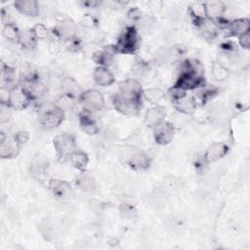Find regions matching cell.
I'll use <instances>...</instances> for the list:
<instances>
[{
    "mask_svg": "<svg viewBox=\"0 0 250 250\" xmlns=\"http://www.w3.org/2000/svg\"><path fill=\"white\" fill-rule=\"evenodd\" d=\"M121 160L135 170H146L150 165V158L148 155L142 150L133 146H124L120 151Z\"/></svg>",
    "mask_w": 250,
    "mask_h": 250,
    "instance_id": "obj_1",
    "label": "cell"
},
{
    "mask_svg": "<svg viewBox=\"0 0 250 250\" xmlns=\"http://www.w3.org/2000/svg\"><path fill=\"white\" fill-rule=\"evenodd\" d=\"M53 145L55 147L57 160L59 162L67 160L70 154L78 149L73 136L66 133L56 136L53 141Z\"/></svg>",
    "mask_w": 250,
    "mask_h": 250,
    "instance_id": "obj_2",
    "label": "cell"
},
{
    "mask_svg": "<svg viewBox=\"0 0 250 250\" xmlns=\"http://www.w3.org/2000/svg\"><path fill=\"white\" fill-rule=\"evenodd\" d=\"M139 46L138 31L134 26H128L119 36L116 45L114 46L117 53L133 54Z\"/></svg>",
    "mask_w": 250,
    "mask_h": 250,
    "instance_id": "obj_3",
    "label": "cell"
},
{
    "mask_svg": "<svg viewBox=\"0 0 250 250\" xmlns=\"http://www.w3.org/2000/svg\"><path fill=\"white\" fill-rule=\"evenodd\" d=\"M143 89L141 83L133 78H128L119 83L117 94L125 100L142 103Z\"/></svg>",
    "mask_w": 250,
    "mask_h": 250,
    "instance_id": "obj_4",
    "label": "cell"
},
{
    "mask_svg": "<svg viewBox=\"0 0 250 250\" xmlns=\"http://www.w3.org/2000/svg\"><path fill=\"white\" fill-rule=\"evenodd\" d=\"M33 101L31 97L28 95L26 90L22 85H14L12 88H10V97H9V103L8 105L12 109H24L27 107L30 104V102Z\"/></svg>",
    "mask_w": 250,
    "mask_h": 250,
    "instance_id": "obj_5",
    "label": "cell"
},
{
    "mask_svg": "<svg viewBox=\"0 0 250 250\" xmlns=\"http://www.w3.org/2000/svg\"><path fill=\"white\" fill-rule=\"evenodd\" d=\"M53 33L58 40L65 43L77 36V25L72 20L65 19L55 25Z\"/></svg>",
    "mask_w": 250,
    "mask_h": 250,
    "instance_id": "obj_6",
    "label": "cell"
},
{
    "mask_svg": "<svg viewBox=\"0 0 250 250\" xmlns=\"http://www.w3.org/2000/svg\"><path fill=\"white\" fill-rule=\"evenodd\" d=\"M202 86H204V77L197 76L188 71H181L179 77L173 85V87L182 89L186 92L189 90H195Z\"/></svg>",
    "mask_w": 250,
    "mask_h": 250,
    "instance_id": "obj_7",
    "label": "cell"
},
{
    "mask_svg": "<svg viewBox=\"0 0 250 250\" xmlns=\"http://www.w3.org/2000/svg\"><path fill=\"white\" fill-rule=\"evenodd\" d=\"M153 138L156 144L160 146H166L171 143L175 135L174 126L166 120H163L156 124L153 128Z\"/></svg>",
    "mask_w": 250,
    "mask_h": 250,
    "instance_id": "obj_8",
    "label": "cell"
},
{
    "mask_svg": "<svg viewBox=\"0 0 250 250\" xmlns=\"http://www.w3.org/2000/svg\"><path fill=\"white\" fill-rule=\"evenodd\" d=\"M81 103L84 104L86 109L89 110H101L104 105V98L98 90L90 89L84 91L79 96Z\"/></svg>",
    "mask_w": 250,
    "mask_h": 250,
    "instance_id": "obj_9",
    "label": "cell"
},
{
    "mask_svg": "<svg viewBox=\"0 0 250 250\" xmlns=\"http://www.w3.org/2000/svg\"><path fill=\"white\" fill-rule=\"evenodd\" d=\"M64 118V112L56 105L41 114V124L47 130H52L58 127Z\"/></svg>",
    "mask_w": 250,
    "mask_h": 250,
    "instance_id": "obj_10",
    "label": "cell"
},
{
    "mask_svg": "<svg viewBox=\"0 0 250 250\" xmlns=\"http://www.w3.org/2000/svg\"><path fill=\"white\" fill-rule=\"evenodd\" d=\"M112 104L117 111H119L120 113H122L124 115H128V116L137 115L142 106V103L125 100L122 97H120L118 94L113 96Z\"/></svg>",
    "mask_w": 250,
    "mask_h": 250,
    "instance_id": "obj_11",
    "label": "cell"
},
{
    "mask_svg": "<svg viewBox=\"0 0 250 250\" xmlns=\"http://www.w3.org/2000/svg\"><path fill=\"white\" fill-rule=\"evenodd\" d=\"M48 186H49V188L51 189L52 193L60 200L69 199L73 195L71 186L65 181L51 179L49 181Z\"/></svg>",
    "mask_w": 250,
    "mask_h": 250,
    "instance_id": "obj_12",
    "label": "cell"
},
{
    "mask_svg": "<svg viewBox=\"0 0 250 250\" xmlns=\"http://www.w3.org/2000/svg\"><path fill=\"white\" fill-rule=\"evenodd\" d=\"M21 149V145L14 137H6L0 140V156L2 158L17 157Z\"/></svg>",
    "mask_w": 250,
    "mask_h": 250,
    "instance_id": "obj_13",
    "label": "cell"
},
{
    "mask_svg": "<svg viewBox=\"0 0 250 250\" xmlns=\"http://www.w3.org/2000/svg\"><path fill=\"white\" fill-rule=\"evenodd\" d=\"M229 151V146L223 142H216L211 144L206 151L203 153L204 160L207 163H213L223 158Z\"/></svg>",
    "mask_w": 250,
    "mask_h": 250,
    "instance_id": "obj_14",
    "label": "cell"
},
{
    "mask_svg": "<svg viewBox=\"0 0 250 250\" xmlns=\"http://www.w3.org/2000/svg\"><path fill=\"white\" fill-rule=\"evenodd\" d=\"M173 106L183 114H191L195 111L196 104L192 98V96L185 93L184 95L171 100Z\"/></svg>",
    "mask_w": 250,
    "mask_h": 250,
    "instance_id": "obj_15",
    "label": "cell"
},
{
    "mask_svg": "<svg viewBox=\"0 0 250 250\" xmlns=\"http://www.w3.org/2000/svg\"><path fill=\"white\" fill-rule=\"evenodd\" d=\"M165 116H166L165 108L158 104H154L146 109L144 117V123L146 126L153 128L156 124L165 120Z\"/></svg>",
    "mask_w": 250,
    "mask_h": 250,
    "instance_id": "obj_16",
    "label": "cell"
},
{
    "mask_svg": "<svg viewBox=\"0 0 250 250\" xmlns=\"http://www.w3.org/2000/svg\"><path fill=\"white\" fill-rule=\"evenodd\" d=\"M79 124L81 129L88 135H94L99 132L97 121L89 109L85 108L79 113Z\"/></svg>",
    "mask_w": 250,
    "mask_h": 250,
    "instance_id": "obj_17",
    "label": "cell"
},
{
    "mask_svg": "<svg viewBox=\"0 0 250 250\" xmlns=\"http://www.w3.org/2000/svg\"><path fill=\"white\" fill-rule=\"evenodd\" d=\"M181 56L180 51L174 47H160L155 52V61L159 64L173 63Z\"/></svg>",
    "mask_w": 250,
    "mask_h": 250,
    "instance_id": "obj_18",
    "label": "cell"
},
{
    "mask_svg": "<svg viewBox=\"0 0 250 250\" xmlns=\"http://www.w3.org/2000/svg\"><path fill=\"white\" fill-rule=\"evenodd\" d=\"M226 28L230 36L239 37V36L249 32L250 21L247 18L236 19L231 21H229Z\"/></svg>",
    "mask_w": 250,
    "mask_h": 250,
    "instance_id": "obj_19",
    "label": "cell"
},
{
    "mask_svg": "<svg viewBox=\"0 0 250 250\" xmlns=\"http://www.w3.org/2000/svg\"><path fill=\"white\" fill-rule=\"evenodd\" d=\"M15 9L21 15L36 17L39 14V4L35 0H18L14 2Z\"/></svg>",
    "mask_w": 250,
    "mask_h": 250,
    "instance_id": "obj_20",
    "label": "cell"
},
{
    "mask_svg": "<svg viewBox=\"0 0 250 250\" xmlns=\"http://www.w3.org/2000/svg\"><path fill=\"white\" fill-rule=\"evenodd\" d=\"M206 17L209 20L217 21L221 19L226 11V5L220 0H211L204 2Z\"/></svg>",
    "mask_w": 250,
    "mask_h": 250,
    "instance_id": "obj_21",
    "label": "cell"
},
{
    "mask_svg": "<svg viewBox=\"0 0 250 250\" xmlns=\"http://www.w3.org/2000/svg\"><path fill=\"white\" fill-rule=\"evenodd\" d=\"M117 53L114 46H110L107 48H104L103 50H98L92 59L100 64V66H109L113 62L114 55Z\"/></svg>",
    "mask_w": 250,
    "mask_h": 250,
    "instance_id": "obj_22",
    "label": "cell"
},
{
    "mask_svg": "<svg viewBox=\"0 0 250 250\" xmlns=\"http://www.w3.org/2000/svg\"><path fill=\"white\" fill-rule=\"evenodd\" d=\"M49 167V160L45 154L42 152H37L32 160L30 165V171L33 176H41L45 174Z\"/></svg>",
    "mask_w": 250,
    "mask_h": 250,
    "instance_id": "obj_23",
    "label": "cell"
},
{
    "mask_svg": "<svg viewBox=\"0 0 250 250\" xmlns=\"http://www.w3.org/2000/svg\"><path fill=\"white\" fill-rule=\"evenodd\" d=\"M188 13L191 18V21L196 26H198L205 19H207L204 2L193 1L188 5Z\"/></svg>",
    "mask_w": 250,
    "mask_h": 250,
    "instance_id": "obj_24",
    "label": "cell"
},
{
    "mask_svg": "<svg viewBox=\"0 0 250 250\" xmlns=\"http://www.w3.org/2000/svg\"><path fill=\"white\" fill-rule=\"evenodd\" d=\"M197 27L202 37L207 40L215 39L220 30V27L217 24V22L209 19H205Z\"/></svg>",
    "mask_w": 250,
    "mask_h": 250,
    "instance_id": "obj_25",
    "label": "cell"
},
{
    "mask_svg": "<svg viewBox=\"0 0 250 250\" xmlns=\"http://www.w3.org/2000/svg\"><path fill=\"white\" fill-rule=\"evenodd\" d=\"M22 86L31 97L32 100H36L44 96L46 93V86L45 84L38 78L30 81H25L22 83Z\"/></svg>",
    "mask_w": 250,
    "mask_h": 250,
    "instance_id": "obj_26",
    "label": "cell"
},
{
    "mask_svg": "<svg viewBox=\"0 0 250 250\" xmlns=\"http://www.w3.org/2000/svg\"><path fill=\"white\" fill-rule=\"evenodd\" d=\"M94 80L100 86H109L114 82V75L107 67L99 65L94 71Z\"/></svg>",
    "mask_w": 250,
    "mask_h": 250,
    "instance_id": "obj_27",
    "label": "cell"
},
{
    "mask_svg": "<svg viewBox=\"0 0 250 250\" xmlns=\"http://www.w3.org/2000/svg\"><path fill=\"white\" fill-rule=\"evenodd\" d=\"M149 71H150L149 62L146 61L138 60L135 62V63L132 65V68H131L132 78L140 82L141 79H144L148 75Z\"/></svg>",
    "mask_w": 250,
    "mask_h": 250,
    "instance_id": "obj_28",
    "label": "cell"
},
{
    "mask_svg": "<svg viewBox=\"0 0 250 250\" xmlns=\"http://www.w3.org/2000/svg\"><path fill=\"white\" fill-rule=\"evenodd\" d=\"M67 160H69L70 164L74 168H76L77 170H79L81 172H84L86 170V167L89 162L87 153H85L84 151L79 150V149H77L73 153H71Z\"/></svg>",
    "mask_w": 250,
    "mask_h": 250,
    "instance_id": "obj_29",
    "label": "cell"
},
{
    "mask_svg": "<svg viewBox=\"0 0 250 250\" xmlns=\"http://www.w3.org/2000/svg\"><path fill=\"white\" fill-rule=\"evenodd\" d=\"M55 105L62 109L63 112L64 111H69L72 110L76 104V99L75 96L66 94V93H62L55 101Z\"/></svg>",
    "mask_w": 250,
    "mask_h": 250,
    "instance_id": "obj_30",
    "label": "cell"
},
{
    "mask_svg": "<svg viewBox=\"0 0 250 250\" xmlns=\"http://www.w3.org/2000/svg\"><path fill=\"white\" fill-rule=\"evenodd\" d=\"M209 116L212 120L213 123L217 124V125H222L227 121V110L226 108L218 104H214L210 110H209Z\"/></svg>",
    "mask_w": 250,
    "mask_h": 250,
    "instance_id": "obj_31",
    "label": "cell"
},
{
    "mask_svg": "<svg viewBox=\"0 0 250 250\" xmlns=\"http://www.w3.org/2000/svg\"><path fill=\"white\" fill-rule=\"evenodd\" d=\"M76 186L85 192H91L96 188V181L95 179L89 174H81L77 177L75 181Z\"/></svg>",
    "mask_w": 250,
    "mask_h": 250,
    "instance_id": "obj_32",
    "label": "cell"
},
{
    "mask_svg": "<svg viewBox=\"0 0 250 250\" xmlns=\"http://www.w3.org/2000/svg\"><path fill=\"white\" fill-rule=\"evenodd\" d=\"M143 98L154 105L165 98V93L159 88H149L143 91Z\"/></svg>",
    "mask_w": 250,
    "mask_h": 250,
    "instance_id": "obj_33",
    "label": "cell"
},
{
    "mask_svg": "<svg viewBox=\"0 0 250 250\" xmlns=\"http://www.w3.org/2000/svg\"><path fill=\"white\" fill-rule=\"evenodd\" d=\"M19 44L25 50H31L36 46L37 38L35 37L32 29L21 32Z\"/></svg>",
    "mask_w": 250,
    "mask_h": 250,
    "instance_id": "obj_34",
    "label": "cell"
},
{
    "mask_svg": "<svg viewBox=\"0 0 250 250\" xmlns=\"http://www.w3.org/2000/svg\"><path fill=\"white\" fill-rule=\"evenodd\" d=\"M229 69L221 62H213L211 66V75L214 80L223 82L229 78Z\"/></svg>",
    "mask_w": 250,
    "mask_h": 250,
    "instance_id": "obj_35",
    "label": "cell"
},
{
    "mask_svg": "<svg viewBox=\"0 0 250 250\" xmlns=\"http://www.w3.org/2000/svg\"><path fill=\"white\" fill-rule=\"evenodd\" d=\"M21 31L14 23H7L4 24L2 29V36L10 42L19 43Z\"/></svg>",
    "mask_w": 250,
    "mask_h": 250,
    "instance_id": "obj_36",
    "label": "cell"
},
{
    "mask_svg": "<svg viewBox=\"0 0 250 250\" xmlns=\"http://www.w3.org/2000/svg\"><path fill=\"white\" fill-rule=\"evenodd\" d=\"M61 88L62 90V93L70 94L75 97H76V95L80 96L82 93V92H80V87H79L78 83L74 79L69 78V77H66L62 81Z\"/></svg>",
    "mask_w": 250,
    "mask_h": 250,
    "instance_id": "obj_37",
    "label": "cell"
},
{
    "mask_svg": "<svg viewBox=\"0 0 250 250\" xmlns=\"http://www.w3.org/2000/svg\"><path fill=\"white\" fill-rule=\"evenodd\" d=\"M41 235L46 239V240H52L54 237V232H55V229L54 226L52 224V222L48 219L43 220L40 224H39V228H38Z\"/></svg>",
    "mask_w": 250,
    "mask_h": 250,
    "instance_id": "obj_38",
    "label": "cell"
},
{
    "mask_svg": "<svg viewBox=\"0 0 250 250\" xmlns=\"http://www.w3.org/2000/svg\"><path fill=\"white\" fill-rule=\"evenodd\" d=\"M119 213L120 216L126 220H132L138 216L137 209L129 203H122L119 207Z\"/></svg>",
    "mask_w": 250,
    "mask_h": 250,
    "instance_id": "obj_39",
    "label": "cell"
},
{
    "mask_svg": "<svg viewBox=\"0 0 250 250\" xmlns=\"http://www.w3.org/2000/svg\"><path fill=\"white\" fill-rule=\"evenodd\" d=\"M32 31L37 40H47L50 37V32L48 28L42 23H36L32 27Z\"/></svg>",
    "mask_w": 250,
    "mask_h": 250,
    "instance_id": "obj_40",
    "label": "cell"
},
{
    "mask_svg": "<svg viewBox=\"0 0 250 250\" xmlns=\"http://www.w3.org/2000/svg\"><path fill=\"white\" fill-rule=\"evenodd\" d=\"M96 23H97L96 19L92 15H90V14L83 15L81 20H80V25L84 29H91V28L96 26Z\"/></svg>",
    "mask_w": 250,
    "mask_h": 250,
    "instance_id": "obj_41",
    "label": "cell"
},
{
    "mask_svg": "<svg viewBox=\"0 0 250 250\" xmlns=\"http://www.w3.org/2000/svg\"><path fill=\"white\" fill-rule=\"evenodd\" d=\"M11 107L8 104H1V108H0V122L1 124H4L8 122L11 118Z\"/></svg>",
    "mask_w": 250,
    "mask_h": 250,
    "instance_id": "obj_42",
    "label": "cell"
},
{
    "mask_svg": "<svg viewBox=\"0 0 250 250\" xmlns=\"http://www.w3.org/2000/svg\"><path fill=\"white\" fill-rule=\"evenodd\" d=\"M15 138L17 139V141L20 143L21 146L26 144L29 140V134L26 131H20L15 135Z\"/></svg>",
    "mask_w": 250,
    "mask_h": 250,
    "instance_id": "obj_43",
    "label": "cell"
},
{
    "mask_svg": "<svg viewBox=\"0 0 250 250\" xmlns=\"http://www.w3.org/2000/svg\"><path fill=\"white\" fill-rule=\"evenodd\" d=\"M9 97H10V89L6 88L5 86H2L1 89H0V101H1V104H8Z\"/></svg>",
    "mask_w": 250,
    "mask_h": 250,
    "instance_id": "obj_44",
    "label": "cell"
},
{
    "mask_svg": "<svg viewBox=\"0 0 250 250\" xmlns=\"http://www.w3.org/2000/svg\"><path fill=\"white\" fill-rule=\"evenodd\" d=\"M89 207L93 212H101L103 210V202L98 199H90L89 200Z\"/></svg>",
    "mask_w": 250,
    "mask_h": 250,
    "instance_id": "obj_45",
    "label": "cell"
},
{
    "mask_svg": "<svg viewBox=\"0 0 250 250\" xmlns=\"http://www.w3.org/2000/svg\"><path fill=\"white\" fill-rule=\"evenodd\" d=\"M238 39H239V44L243 49H249L250 48V33L249 32L239 36Z\"/></svg>",
    "mask_w": 250,
    "mask_h": 250,
    "instance_id": "obj_46",
    "label": "cell"
},
{
    "mask_svg": "<svg viewBox=\"0 0 250 250\" xmlns=\"http://www.w3.org/2000/svg\"><path fill=\"white\" fill-rule=\"evenodd\" d=\"M148 8L152 11V12H158L161 10L162 6H163V2L162 1H158V0H154V1H149L147 3Z\"/></svg>",
    "mask_w": 250,
    "mask_h": 250,
    "instance_id": "obj_47",
    "label": "cell"
},
{
    "mask_svg": "<svg viewBox=\"0 0 250 250\" xmlns=\"http://www.w3.org/2000/svg\"><path fill=\"white\" fill-rule=\"evenodd\" d=\"M81 4L83 5V7L84 8H96V7H98L100 4H101V2L100 1H83V2H81Z\"/></svg>",
    "mask_w": 250,
    "mask_h": 250,
    "instance_id": "obj_48",
    "label": "cell"
}]
</instances>
